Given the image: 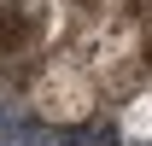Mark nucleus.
<instances>
[{
    "mask_svg": "<svg viewBox=\"0 0 152 146\" xmlns=\"http://www.w3.org/2000/svg\"><path fill=\"white\" fill-rule=\"evenodd\" d=\"M140 29H146L140 0H94V12L76 18L64 47L88 64L99 93H123V88H140V70H146V35Z\"/></svg>",
    "mask_w": 152,
    "mask_h": 146,
    "instance_id": "nucleus-1",
    "label": "nucleus"
},
{
    "mask_svg": "<svg viewBox=\"0 0 152 146\" xmlns=\"http://www.w3.org/2000/svg\"><path fill=\"white\" fill-rule=\"evenodd\" d=\"M99 82L88 76V64L70 53V47H58V53H47L29 70V111H35L41 123H53V128H76V123H88L99 111Z\"/></svg>",
    "mask_w": 152,
    "mask_h": 146,
    "instance_id": "nucleus-2",
    "label": "nucleus"
},
{
    "mask_svg": "<svg viewBox=\"0 0 152 146\" xmlns=\"http://www.w3.org/2000/svg\"><path fill=\"white\" fill-rule=\"evenodd\" d=\"M117 123L129 140H152V76H140V88H129V99L117 105Z\"/></svg>",
    "mask_w": 152,
    "mask_h": 146,
    "instance_id": "nucleus-3",
    "label": "nucleus"
},
{
    "mask_svg": "<svg viewBox=\"0 0 152 146\" xmlns=\"http://www.w3.org/2000/svg\"><path fill=\"white\" fill-rule=\"evenodd\" d=\"M140 35H146V58H152V18H146V29H140Z\"/></svg>",
    "mask_w": 152,
    "mask_h": 146,
    "instance_id": "nucleus-4",
    "label": "nucleus"
},
{
    "mask_svg": "<svg viewBox=\"0 0 152 146\" xmlns=\"http://www.w3.org/2000/svg\"><path fill=\"white\" fill-rule=\"evenodd\" d=\"M0 6H6V0H0Z\"/></svg>",
    "mask_w": 152,
    "mask_h": 146,
    "instance_id": "nucleus-5",
    "label": "nucleus"
}]
</instances>
